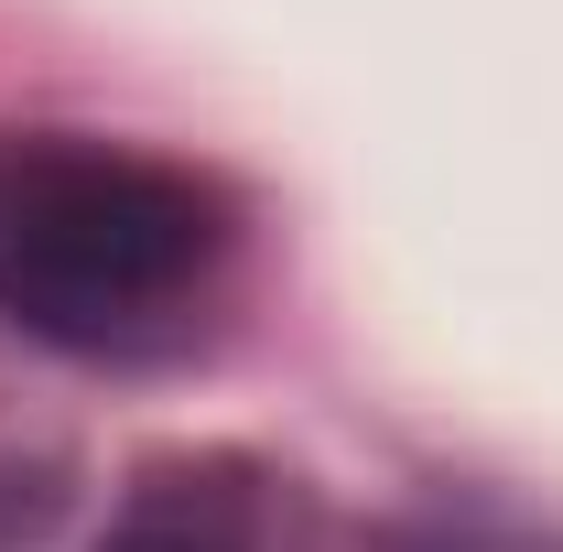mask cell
Segmentation results:
<instances>
[{
  "label": "cell",
  "instance_id": "cell-2",
  "mask_svg": "<svg viewBox=\"0 0 563 552\" xmlns=\"http://www.w3.org/2000/svg\"><path fill=\"white\" fill-rule=\"evenodd\" d=\"M98 552H261V509L228 477H152L98 531Z\"/></svg>",
  "mask_w": 563,
  "mask_h": 552
},
{
  "label": "cell",
  "instance_id": "cell-1",
  "mask_svg": "<svg viewBox=\"0 0 563 552\" xmlns=\"http://www.w3.org/2000/svg\"><path fill=\"white\" fill-rule=\"evenodd\" d=\"M228 207L120 141H0V314L76 357H141L196 325Z\"/></svg>",
  "mask_w": 563,
  "mask_h": 552
}]
</instances>
